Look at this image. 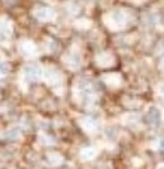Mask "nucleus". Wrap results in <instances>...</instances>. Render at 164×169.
<instances>
[{"instance_id":"obj_2","label":"nucleus","mask_w":164,"mask_h":169,"mask_svg":"<svg viewBox=\"0 0 164 169\" xmlns=\"http://www.w3.org/2000/svg\"><path fill=\"white\" fill-rule=\"evenodd\" d=\"M27 73H29V76H31L33 79H35V78H39V76H41V70L36 69V67H29V69H27Z\"/></svg>"},{"instance_id":"obj_4","label":"nucleus","mask_w":164,"mask_h":169,"mask_svg":"<svg viewBox=\"0 0 164 169\" xmlns=\"http://www.w3.org/2000/svg\"><path fill=\"white\" fill-rule=\"evenodd\" d=\"M94 156V150H85V151H82V157L84 159H91Z\"/></svg>"},{"instance_id":"obj_5","label":"nucleus","mask_w":164,"mask_h":169,"mask_svg":"<svg viewBox=\"0 0 164 169\" xmlns=\"http://www.w3.org/2000/svg\"><path fill=\"white\" fill-rule=\"evenodd\" d=\"M161 92H163V93H164V87H161Z\"/></svg>"},{"instance_id":"obj_6","label":"nucleus","mask_w":164,"mask_h":169,"mask_svg":"<svg viewBox=\"0 0 164 169\" xmlns=\"http://www.w3.org/2000/svg\"><path fill=\"white\" fill-rule=\"evenodd\" d=\"M160 169H164V168H160Z\"/></svg>"},{"instance_id":"obj_3","label":"nucleus","mask_w":164,"mask_h":169,"mask_svg":"<svg viewBox=\"0 0 164 169\" xmlns=\"http://www.w3.org/2000/svg\"><path fill=\"white\" fill-rule=\"evenodd\" d=\"M18 129H12V130H9L8 132V135H6V138L8 139H17L18 138Z\"/></svg>"},{"instance_id":"obj_1","label":"nucleus","mask_w":164,"mask_h":169,"mask_svg":"<svg viewBox=\"0 0 164 169\" xmlns=\"http://www.w3.org/2000/svg\"><path fill=\"white\" fill-rule=\"evenodd\" d=\"M148 117H149V120H151L149 123H152V124H158V121H160V112H158V109L152 108L149 111Z\"/></svg>"}]
</instances>
